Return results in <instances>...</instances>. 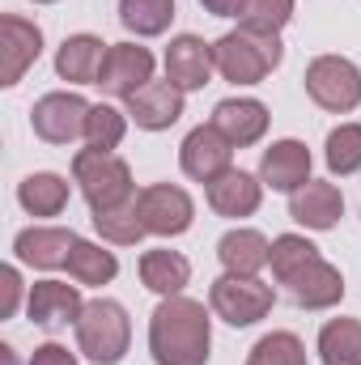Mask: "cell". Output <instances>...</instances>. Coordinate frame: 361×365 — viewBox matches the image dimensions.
Listing matches in <instances>:
<instances>
[{
  "label": "cell",
  "instance_id": "6da1fadb",
  "mask_svg": "<svg viewBox=\"0 0 361 365\" xmlns=\"http://www.w3.org/2000/svg\"><path fill=\"white\" fill-rule=\"evenodd\" d=\"M272 276L285 289V297L298 310H332L345 297V276L332 268L319 247L302 234H280L272 238Z\"/></svg>",
  "mask_w": 361,
  "mask_h": 365
},
{
  "label": "cell",
  "instance_id": "7a4b0ae2",
  "mask_svg": "<svg viewBox=\"0 0 361 365\" xmlns=\"http://www.w3.org/2000/svg\"><path fill=\"white\" fill-rule=\"evenodd\" d=\"M149 353L158 365H208L213 353V327L204 302L191 297H162L149 314Z\"/></svg>",
  "mask_w": 361,
  "mask_h": 365
},
{
  "label": "cell",
  "instance_id": "3957f363",
  "mask_svg": "<svg viewBox=\"0 0 361 365\" xmlns=\"http://www.w3.org/2000/svg\"><path fill=\"white\" fill-rule=\"evenodd\" d=\"M280 60H285L280 34H255L238 26L213 43V64L234 86H260L264 77H272V68H280Z\"/></svg>",
  "mask_w": 361,
  "mask_h": 365
},
{
  "label": "cell",
  "instance_id": "277c9868",
  "mask_svg": "<svg viewBox=\"0 0 361 365\" xmlns=\"http://www.w3.org/2000/svg\"><path fill=\"white\" fill-rule=\"evenodd\" d=\"M73 327H77V353L93 365H119L128 344H132V319L111 297L86 302V310Z\"/></svg>",
  "mask_w": 361,
  "mask_h": 365
},
{
  "label": "cell",
  "instance_id": "5b68a950",
  "mask_svg": "<svg viewBox=\"0 0 361 365\" xmlns=\"http://www.w3.org/2000/svg\"><path fill=\"white\" fill-rule=\"evenodd\" d=\"M73 182L81 187V195H86V204L93 212H111V208H119L136 195L128 162L106 153V149H81L73 158Z\"/></svg>",
  "mask_w": 361,
  "mask_h": 365
},
{
  "label": "cell",
  "instance_id": "8992f818",
  "mask_svg": "<svg viewBox=\"0 0 361 365\" xmlns=\"http://www.w3.org/2000/svg\"><path fill=\"white\" fill-rule=\"evenodd\" d=\"M302 86L310 93L315 106L332 110V115H349L361 106V68L345 56H319L306 64Z\"/></svg>",
  "mask_w": 361,
  "mask_h": 365
},
{
  "label": "cell",
  "instance_id": "52a82bcc",
  "mask_svg": "<svg viewBox=\"0 0 361 365\" xmlns=\"http://www.w3.org/2000/svg\"><path fill=\"white\" fill-rule=\"evenodd\" d=\"M272 302H276V293H272V284H264L260 276L221 272L217 280H213V289H208V306H213V314L225 319L230 327H251V323L268 319Z\"/></svg>",
  "mask_w": 361,
  "mask_h": 365
},
{
  "label": "cell",
  "instance_id": "ba28073f",
  "mask_svg": "<svg viewBox=\"0 0 361 365\" xmlns=\"http://www.w3.org/2000/svg\"><path fill=\"white\" fill-rule=\"evenodd\" d=\"M86 119H90V102L81 93H68V90H56V93H43L30 110V128L39 140L47 145H73L86 136Z\"/></svg>",
  "mask_w": 361,
  "mask_h": 365
},
{
  "label": "cell",
  "instance_id": "9c48e42d",
  "mask_svg": "<svg viewBox=\"0 0 361 365\" xmlns=\"http://www.w3.org/2000/svg\"><path fill=\"white\" fill-rule=\"evenodd\" d=\"M136 204H141L145 230L158 234V238H179V234L191 230V221H195L191 195L183 187H175V182H153V187L136 191Z\"/></svg>",
  "mask_w": 361,
  "mask_h": 365
},
{
  "label": "cell",
  "instance_id": "30bf717a",
  "mask_svg": "<svg viewBox=\"0 0 361 365\" xmlns=\"http://www.w3.org/2000/svg\"><path fill=\"white\" fill-rule=\"evenodd\" d=\"M179 166L187 179L195 182H213L217 175H225L234 166V145L213 128V123H200L183 136L179 145Z\"/></svg>",
  "mask_w": 361,
  "mask_h": 365
},
{
  "label": "cell",
  "instance_id": "8fae6325",
  "mask_svg": "<svg viewBox=\"0 0 361 365\" xmlns=\"http://www.w3.org/2000/svg\"><path fill=\"white\" fill-rule=\"evenodd\" d=\"M153 81V51L141 43H111L106 60H102V77L98 86L111 98H132Z\"/></svg>",
  "mask_w": 361,
  "mask_h": 365
},
{
  "label": "cell",
  "instance_id": "7c38bea8",
  "mask_svg": "<svg viewBox=\"0 0 361 365\" xmlns=\"http://www.w3.org/2000/svg\"><path fill=\"white\" fill-rule=\"evenodd\" d=\"M43 56V30L17 13L0 17V86H17Z\"/></svg>",
  "mask_w": 361,
  "mask_h": 365
},
{
  "label": "cell",
  "instance_id": "4fadbf2b",
  "mask_svg": "<svg viewBox=\"0 0 361 365\" xmlns=\"http://www.w3.org/2000/svg\"><path fill=\"white\" fill-rule=\"evenodd\" d=\"M81 310H86L81 284H68V280H39V284L26 293V314H30V323H34V327H47V331L77 323Z\"/></svg>",
  "mask_w": 361,
  "mask_h": 365
},
{
  "label": "cell",
  "instance_id": "5bb4252c",
  "mask_svg": "<svg viewBox=\"0 0 361 365\" xmlns=\"http://www.w3.org/2000/svg\"><path fill=\"white\" fill-rule=\"evenodd\" d=\"M217 64H213V43H204L200 34H175L166 47V81L179 86L183 93L204 90L213 81Z\"/></svg>",
  "mask_w": 361,
  "mask_h": 365
},
{
  "label": "cell",
  "instance_id": "9a60e30c",
  "mask_svg": "<svg viewBox=\"0 0 361 365\" xmlns=\"http://www.w3.org/2000/svg\"><path fill=\"white\" fill-rule=\"evenodd\" d=\"M234 149H251L264 140L268 132V106L260 98H225L213 106V119H208Z\"/></svg>",
  "mask_w": 361,
  "mask_h": 365
},
{
  "label": "cell",
  "instance_id": "2e32d148",
  "mask_svg": "<svg viewBox=\"0 0 361 365\" xmlns=\"http://www.w3.org/2000/svg\"><path fill=\"white\" fill-rule=\"evenodd\" d=\"M73 247H77V234L64 230V225H30V230H21V234L13 238L17 259H21L26 268H39V272L64 268L68 255H73Z\"/></svg>",
  "mask_w": 361,
  "mask_h": 365
},
{
  "label": "cell",
  "instance_id": "e0dca14e",
  "mask_svg": "<svg viewBox=\"0 0 361 365\" xmlns=\"http://www.w3.org/2000/svg\"><path fill=\"white\" fill-rule=\"evenodd\" d=\"M204 200H208V208L217 212V217H230V221H238V217H251L255 208H260V200H264V182L255 179V175H247V170H225V175H217L213 182H204Z\"/></svg>",
  "mask_w": 361,
  "mask_h": 365
},
{
  "label": "cell",
  "instance_id": "ac0fdd59",
  "mask_svg": "<svg viewBox=\"0 0 361 365\" xmlns=\"http://www.w3.org/2000/svg\"><path fill=\"white\" fill-rule=\"evenodd\" d=\"M123 102H128V119L145 132H166L183 119V90L171 81H149Z\"/></svg>",
  "mask_w": 361,
  "mask_h": 365
},
{
  "label": "cell",
  "instance_id": "d6986e66",
  "mask_svg": "<svg viewBox=\"0 0 361 365\" xmlns=\"http://www.w3.org/2000/svg\"><path fill=\"white\" fill-rule=\"evenodd\" d=\"M260 182L272 187V191L293 195L298 187L310 182V149L302 140H276V145H268L264 158H260Z\"/></svg>",
  "mask_w": 361,
  "mask_h": 365
},
{
  "label": "cell",
  "instance_id": "ffe728a7",
  "mask_svg": "<svg viewBox=\"0 0 361 365\" xmlns=\"http://www.w3.org/2000/svg\"><path fill=\"white\" fill-rule=\"evenodd\" d=\"M340 212H345V195H340L336 182L310 179L306 187H298V191L289 195V217H293L298 225L315 230V234L332 230V225L340 221Z\"/></svg>",
  "mask_w": 361,
  "mask_h": 365
},
{
  "label": "cell",
  "instance_id": "44dd1931",
  "mask_svg": "<svg viewBox=\"0 0 361 365\" xmlns=\"http://www.w3.org/2000/svg\"><path fill=\"white\" fill-rule=\"evenodd\" d=\"M106 51H111V43H102L98 34H68L56 51V77L73 81V86H98Z\"/></svg>",
  "mask_w": 361,
  "mask_h": 365
},
{
  "label": "cell",
  "instance_id": "7402d4cb",
  "mask_svg": "<svg viewBox=\"0 0 361 365\" xmlns=\"http://www.w3.org/2000/svg\"><path fill=\"white\" fill-rule=\"evenodd\" d=\"M217 259L230 276H260L272 259V242L260 230H230L217 242Z\"/></svg>",
  "mask_w": 361,
  "mask_h": 365
},
{
  "label": "cell",
  "instance_id": "603a6c76",
  "mask_svg": "<svg viewBox=\"0 0 361 365\" xmlns=\"http://www.w3.org/2000/svg\"><path fill=\"white\" fill-rule=\"evenodd\" d=\"M187 280H191V264L183 259L179 251H145L141 255V284L149 289V293H158V297H175L187 289Z\"/></svg>",
  "mask_w": 361,
  "mask_h": 365
},
{
  "label": "cell",
  "instance_id": "cb8c5ba5",
  "mask_svg": "<svg viewBox=\"0 0 361 365\" xmlns=\"http://www.w3.org/2000/svg\"><path fill=\"white\" fill-rule=\"evenodd\" d=\"M17 204L30 217H60L68 208V179H60L51 170L26 175V179L17 182Z\"/></svg>",
  "mask_w": 361,
  "mask_h": 365
},
{
  "label": "cell",
  "instance_id": "d4e9b609",
  "mask_svg": "<svg viewBox=\"0 0 361 365\" xmlns=\"http://www.w3.org/2000/svg\"><path fill=\"white\" fill-rule=\"evenodd\" d=\"M175 21V0H119V26L136 38H158Z\"/></svg>",
  "mask_w": 361,
  "mask_h": 365
},
{
  "label": "cell",
  "instance_id": "484cf974",
  "mask_svg": "<svg viewBox=\"0 0 361 365\" xmlns=\"http://www.w3.org/2000/svg\"><path fill=\"white\" fill-rule=\"evenodd\" d=\"M64 268L73 276V284H90L93 289V284H111V280L119 276V259H115V251L77 238V247H73V255H68Z\"/></svg>",
  "mask_w": 361,
  "mask_h": 365
},
{
  "label": "cell",
  "instance_id": "4316f807",
  "mask_svg": "<svg viewBox=\"0 0 361 365\" xmlns=\"http://www.w3.org/2000/svg\"><path fill=\"white\" fill-rule=\"evenodd\" d=\"M319 361L323 365H361V323L357 319H327L319 331Z\"/></svg>",
  "mask_w": 361,
  "mask_h": 365
},
{
  "label": "cell",
  "instance_id": "83f0119b",
  "mask_svg": "<svg viewBox=\"0 0 361 365\" xmlns=\"http://www.w3.org/2000/svg\"><path fill=\"white\" fill-rule=\"evenodd\" d=\"M93 230H98L102 242H111V247H136V242L149 234L145 221H141V204H136V195H132L128 204L111 208V212H93Z\"/></svg>",
  "mask_w": 361,
  "mask_h": 365
},
{
  "label": "cell",
  "instance_id": "f1b7e54d",
  "mask_svg": "<svg viewBox=\"0 0 361 365\" xmlns=\"http://www.w3.org/2000/svg\"><path fill=\"white\" fill-rule=\"evenodd\" d=\"M323 158H327V170H332V175H340V179L357 175L361 170V123H340V128H332Z\"/></svg>",
  "mask_w": 361,
  "mask_h": 365
},
{
  "label": "cell",
  "instance_id": "f546056e",
  "mask_svg": "<svg viewBox=\"0 0 361 365\" xmlns=\"http://www.w3.org/2000/svg\"><path fill=\"white\" fill-rule=\"evenodd\" d=\"M123 132H128V110H115V106H106V102L90 106V119H86V145H90V149L115 153L119 140H123Z\"/></svg>",
  "mask_w": 361,
  "mask_h": 365
},
{
  "label": "cell",
  "instance_id": "4dcf8cb0",
  "mask_svg": "<svg viewBox=\"0 0 361 365\" xmlns=\"http://www.w3.org/2000/svg\"><path fill=\"white\" fill-rule=\"evenodd\" d=\"M247 365H306V344L293 331H272L247 353Z\"/></svg>",
  "mask_w": 361,
  "mask_h": 365
},
{
  "label": "cell",
  "instance_id": "1f68e13d",
  "mask_svg": "<svg viewBox=\"0 0 361 365\" xmlns=\"http://www.w3.org/2000/svg\"><path fill=\"white\" fill-rule=\"evenodd\" d=\"M293 17V0H247L238 26L255 30V34H280Z\"/></svg>",
  "mask_w": 361,
  "mask_h": 365
},
{
  "label": "cell",
  "instance_id": "d6a6232c",
  "mask_svg": "<svg viewBox=\"0 0 361 365\" xmlns=\"http://www.w3.org/2000/svg\"><path fill=\"white\" fill-rule=\"evenodd\" d=\"M21 302V276L17 268H0V319H13Z\"/></svg>",
  "mask_w": 361,
  "mask_h": 365
},
{
  "label": "cell",
  "instance_id": "836d02e7",
  "mask_svg": "<svg viewBox=\"0 0 361 365\" xmlns=\"http://www.w3.org/2000/svg\"><path fill=\"white\" fill-rule=\"evenodd\" d=\"M30 365H77V357L64 344H43V349H34Z\"/></svg>",
  "mask_w": 361,
  "mask_h": 365
},
{
  "label": "cell",
  "instance_id": "e575fe53",
  "mask_svg": "<svg viewBox=\"0 0 361 365\" xmlns=\"http://www.w3.org/2000/svg\"><path fill=\"white\" fill-rule=\"evenodd\" d=\"M213 17H243V4L247 0H200Z\"/></svg>",
  "mask_w": 361,
  "mask_h": 365
},
{
  "label": "cell",
  "instance_id": "d590c367",
  "mask_svg": "<svg viewBox=\"0 0 361 365\" xmlns=\"http://www.w3.org/2000/svg\"><path fill=\"white\" fill-rule=\"evenodd\" d=\"M34 4H56V0H34Z\"/></svg>",
  "mask_w": 361,
  "mask_h": 365
}]
</instances>
